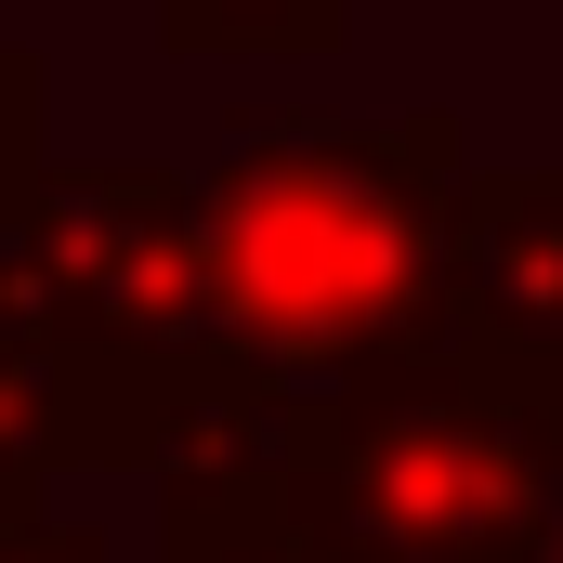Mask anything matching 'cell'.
Returning <instances> with one entry per match:
<instances>
[{"instance_id": "277c9868", "label": "cell", "mask_w": 563, "mask_h": 563, "mask_svg": "<svg viewBox=\"0 0 563 563\" xmlns=\"http://www.w3.org/2000/svg\"><path fill=\"white\" fill-rule=\"evenodd\" d=\"M459 341L511 394L563 407V157H498L459 184Z\"/></svg>"}, {"instance_id": "8992f818", "label": "cell", "mask_w": 563, "mask_h": 563, "mask_svg": "<svg viewBox=\"0 0 563 563\" xmlns=\"http://www.w3.org/2000/svg\"><path fill=\"white\" fill-rule=\"evenodd\" d=\"M157 563H341V551H314L263 485H210V498H170Z\"/></svg>"}, {"instance_id": "5b68a950", "label": "cell", "mask_w": 563, "mask_h": 563, "mask_svg": "<svg viewBox=\"0 0 563 563\" xmlns=\"http://www.w3.org/2000/svg\"><path fill=\"white\" fill-rule=\"evenodd\" d=\"M354 0H157L170 53H341Z\"/></svg>"}, {"instance_id": "3957f363", "label": "cell", "mask_w": 563, "mask_h": 563, "mask_svg": "<svg viewBox=\"0 0 563 563\" xmlns=\"http://www.w3.org/2000/svg\"><path fill=\"white\" fill-rule=\"evenodd\" d=\"M0 354L53 367H223L197 170L40 157L0 184Z\"/></svg>"}, {"instance_id": "52a82bcc", "label": "cell", "mask_w": 563, "mask_h": 563, "mask_svg": "<svg viewBox=\"0 0 563 563\" xmlns=\"http://www.w3.org/2000/svg\"><path fill=\"white\" fill-rule=\"evenodd\" d=\"M0 563H119L106 525H66L40 485H0Z\"/></svg>"}, {"instance_id": "ba28073f", "label": "cell", "mask_w": 563, "mask_h": 563, "mask_svg": "<svg viewBox=\"0 0 563 563\" xmlns=\"http://www.w3.org/2000/svg\"><path fill=\"white\" fill-rule=\"evenodd\" d=\"M551 563H563V525H551Z\"/></svg>"}, {"instance_id": "7a4b0ae2", "label": "cell", "mask_w": 563, "mask_h": 563, "mask_svg": "<svg viewBox=\"0 0 563 563\" xmlns=\"http://www.w3.org/2000/svg\"><path fill=\"white\" fill-rule=\"evenodd\" d=\"M263 498L341 563H551L563 407L511 394L498 367L328 394L288 407Z\"/></svg>"}, {"instance_id": "6da1fadb", "label": "cell", "mask_w": 563, "mask_h": 563, "mask_svg": "<svg viewBox=\"0 0 563 563\" xmlns=\"http://www.w3.org/2000/svg\"><path fill=\"white\" fill-rule=\"evenodd\" d=\"M459 184H472V144L445 106L236 132L197 170L210 354L276 407L472 367V341H459Z\"/></svg>"}]
</instances>
